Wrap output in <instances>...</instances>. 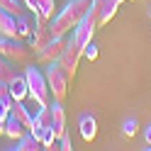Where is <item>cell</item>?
<instances>
[{
	"label": "cell",
	"instance_id": "484cf974",
	"mask_svg": "<svg viewBox=\"0 0 151 151\" xmlns=\"http://www.w3.org/2000/svg\"><path fill=\"white\" fill-rule=\"evenodd\" d=\"M0 134H5V119H0Z\"/></svg>",
	"mask_w": 151,
	"mask_h": 151
},
{
	"label": "cell",
	"instance_id": "5b68a950",
	"mask_svg": "<svg viewBox=\"0 0 151 151\" xmlns=\"http://www.w3.org/2000/svg\"><path fill=\"white\" fill-rule=\"evenodd\" d=\"M81 59H83V49L71 39V37H68V44H66L63 54L59 56V66L63 68V73L68 76V78H73V76H76V68H78Z\"/></svg>",
	"mask_w": 151,
	"mask_h": 151
},
{
	"label": "cell",
	"instance_id": "44dd1931",
	"mask_svg": "<svg viewBox=\"0 0 151 151\" xmlns=\"http://www.w3.org/2000/svg\"><path fill=\"white\" fill-rule=\"evenodd\" d=\"M83 56H86L88 61H95V59H98V44H95V42H90L86 49H83Z\"/></svg>",
	"mask_w": 151,
	"mask_h": 151
},
{
	"label": "cell",
	"instance_id": "30bf717a",
	"mask_svg": "<svg viewBox=\"0 0 151 151\" xmlns=\"http://www.w3.org/2000/svg\"><path fill=\"white\" fill-rule=\"evenodd\" d=\"M0 37L20 39V37H17V15L3 10V7H0Z\"/></svg>",
	"mask_w": 151,
	"mask_h": 151
},
{
	"label": "cell",
	"instance_id": "9a60e30c",
	"mask_svg": "<svg viewBox=\"0 0 151 151\" xmlns=\"http://www.w3.org/2000/svg\"><path fill=\"white\" fill-rule=\"evenodd\" d=\"M12 149H17V151H39V149H42V141L37 139L34 134H29V132H27L24 137H20V139L15 141Z\"/></svg>",
	"mask_w": 151,
	"mask_h": 151
},
{
	"label": "cell",
	"instance_id": "5bb4252c",
	"mask_svg": "<svg viewBox=\"0 0 151 151\" xmlns=\"http://www.w3.org/2000/svg\"><path fill=\"white\" fill-rule=\"evenodd\" d=\"M27 132H29V129H27V127H24V124H22V122L17 119V117H12V115H10V117L5 119V137H7V139L17 141L20 137H24Z\"/></svg>",
	"mask_w": 151,
	"mask_h": 151
},
{
	"label": "cell",
	"instance_id": "9c48e42d",
	"mask_svg": "<svg viewBox=\"0 0 151 151\" xmlns=\"http://www.w3.org/2000/svg\"><path fill=\"white\" fill-rule=\"evenodd\" d=\"M93 3H95V7H98V27L107 24L112 17L117 15V10H119L117 0H93Z\"/></svg>",
	"mask_w": 151,
	"mask_h": 151
},
{
	"label": "cell",
	"instance_id": "cb8c5ba5",
	"mask_svg": "<svg viewBox=\"0 0 151 151\" xmlns=\"http://www.w3.org/2000/svg\"><path fill=\"white\" fill-rule=\"evenodd\" d=\"M24 7L29 12H37V10H39V0H24Z\"/></svg>",
	"mask_w": 151,
	"mask_h": 151
},
{
	"label": "cell",
	"instance_id": "7a4b0ae2",
	"mask_svg": "<svg viewBox=\"0 0 151 151\" xmlns=\"http://www.w3.org/2000/svg\"><path fill=\"white\" fill-rule=\"evenodd\" d=\"M24 78H27V86H29V100L34 105H49L51 102V90H49V83H46V76L37 66H27Z\"/></svg>",
	"mask_w": 151,
	"mask_h": 151
},
{
	"label": "cell",
	"instance_id": "4316f807",
	"mask_svg": "<svg viewBox=\"0 0 151 151\" xmlns=\"http://www.w3.org/2000/svg\"><path fill=\"white\" fill-rule=\"evenodd\" d=\"M117 3H124V0H117Z\"/></svg>",
	"mask_w": 151,
	"mask_h": 151
},
{
	"label": "cell",
	"instance_id": "3957f363",
	"mask_svg": "<svg viewBox=\"0 0 151 151\" xmlns=\"http://www.w3.org/2000/svg\"><path fill=\"white\" fill-rule=\"evenodd\" d=\"M95 29H98V7H95V3L90 5V10L86 12V17L78 22L71 29V39L81 46V49H86V46L93 42V34H95Z\"/></svg>",
	"mask_w": 151,
	"mask_h": 151
},
{
	"label": "cell",
	"instance_id": "2e32d148",
	"mask_svg": "<svg viewBox=\"0 0 151 151\" xmlns=\"http://www.w3.org/2000/svg\"><path fill=\"white\" fill-rule=\"evenodd\" d=\"M15 76H17V68L12 66V61L0 56V83H10Z\"/></svg>",
	"mask_w": 151,
	"mask_h": 151
},
{
	"label": "cell",
	"instance_id": "ba28073f",
	"mask_svg": "<svg viewBox=\"0 0 151 151\" xmlns=\"http://www.w3.org/2000/svg\"><path fill=\"white\" fill-rule=\"evenodd\" d=\"M49 105H51V129H54V134L61 139L66 134V110H63V102L54 100V102H49Z\"/></svg>",
	"mask_w": 151,
	"mask_h": 151
},
{
	"label": "cell",
	"instance_id": "ac0fdd59",
	"mask_svg": "<svg viewBox=\"0 0 151 151\" xmlns=\"http://www.w3.org/2000/svg\"><path fill=\"white\" fill-rule=\"evenodd\" d=\"M54 10H56V0H39V10L37 12H39L44 20H51V17L56 15Z\"/></svg>",
	"mask_w": 151,
	"mask_h": 151
},
{
	"label": "cell",
	"instance_id": "d4e9b609",
	"mask_svg": "<svg viewBox=\"0 0 151 151\" xmlns=\"http://www.w3.org/2000/svg\"><path fill=\"white\" fill-rule=\"evenodd\" d=\"M144 139H146V144L151 146V124H146V129H144Z\"/></svg>",
	"mask_w": 151,
	"mask_h": 151
},
{
	"label": "cell",
	"instance_id": "277c9868",
	"mask_svg": "<svg viewBox=\"0 0 151 151\" xmlns=\"http://www.w3.org/2000/svg\"><path fill=\"white\" fill-rule=\"evenodd\" d=\"M44 76H46V83H49L51 98H54V100H59V102H63L66 95H68V76L63 73V68L59 66V61L46 63Z\"/></svg>",
	"mask_w": 151,
	"mask_h": 151
},
{
	"label": "cell",
	"instance_id": "8fae6325",
	"mask_svg": "<svg viewBox=\"0 0 151 151\" xmlns=\"http://www.w3.org/2000/svg\"><path fill=\"white\" fill-rule=\"evenodd\" d=\"M78 129H81V137L83 141H93L98 137V119L93 115H81L78 119Z\"/></svg>",
	"mask_w": 151,
	"mask_h": 151
},
{
	"label": "cell",
	"instance_id": "6da1fadb",
	"mask_svg": "<svg viewBox=\"0 0 151 151\" xmlns=\"http://www.w3.org/2000/svg\"><path fill=\"white\" fill-rule=\"evenodd\" d=\"M90 5H93V0H68V3L63 5V10L51 17V24H49L51 37H66V34H71V29L90 10Z\"/></svg>",
	"mask_w": 151,
	"mask_h": 151
},
{
	"label": "cell",
	"instance_id": "52a82bcc",
	"mask_svg": "<svg viewBox=\"0 0 151 151\" xmlns=\"http://www.w3.org/2000/svg\"><path fill=\"white\" fill-rule=\"evenodd\" d=\"M66 44H68V37H54V39L46 44L39 54H37L39 63H54V61H59V56L63 54Z\"/></svg>",
	"mask_w": 151,
	"mask_h": 151
},
{
	"label": "cell",
	"instance_id": "8992f818",
	"mask_svg": "<svg viewBox=\"0 0 151 151\" xmlns=\"http://www.w3.org/2000/svg\"><path fill=\"white\" fill-rule=\"evenodd\" d=\"M0 56L15 61H24L29 56V46L22 44V39H12V37H0Z\"/></svg>",
	"mask_w": 151,
	"mask_h": 151
},
{
	"label": "cell",
	"instance_id": "83f0119b",
	"mask_svg": "<svg viewBox=\"0 0 151 151\" xmlns=\"http://www.w3.org/2000/svg\"><path fill=\"white\" fill-rule=\"evenodd\" d=\"M149 15H151V10H149Z\"/></svg>",
	"mask_w": 151,
	"mask_h": 151
},
{
	"label": "cell",
	"instance_id": "7402d4cb",
	"mask_svg": "<svg viewBox=\"0 0 151 151\" xmlns=\"http://www.w3.org/2000/svg\"><path fill=\"white\" fill-rule=\"evenodd\" d=\"M59 149H61V151H71V149H73V144H71L68 134H63V137L59 139Z\"/></svg>",
	"mask_w": 151,
	"mask_h": 151
},
{
	"label": "cell",
	"instance_id": "d6986e66",
	"mask_svg": "<svg viewBox=\"0 0 151 151\" xmlns=\"http://www.w3.org/2000/svg\"><path fill=\"white\" fill-rule=\"evenodd\" d=\"M137 129H139V122L134 117H127L124 122H122V134H124V137H134Z\"/></svg>",
	"mask_w": 151,
	"mask_h": 151
},
{
	"label": "cell",
	"instance_id": "603a6c76",
	"mask_svg": "<svg viewBox=\"0 0 151 151\" xmlns=\"http://www.w3.org/2000/svg\"><path fill=\"white\" fill-rule=\"evenodd\" d=\"M5 98H12L10 95V83H0V100H5Z\"/></svg>",
	"mask_w": 151,
	"mask_h": 151
},
{
	"label": "cell",
	"instance_id": "4fadbf2b",
	"mask_svg": "<svg viewBox=\"0 0 151 151\" xmlns=\"http://www.w3.org/2000/svg\"><path fill=\"white\" fill-rule=\"evenodd\" d=\"M34 27H37V20H34V15L29 12H22V15H17V37L20 39H29L32 32H34Z\"/></svg>",
	"mask_w": 151,
	"mask_h": 151
},
{
	"label": "cell",
	"instance_id": "e0dca14e",
	"mask_svg": "<svg viewBox=\"0 0 151 151\" xmlns=\"http://www.w3.org/2000/svg\"><path fill=\"white\" fill-rule=\"evenodd\" d=\"M0 7L12 15H22L27 7H24V0H0Z\"/></svg>",
	"mask_w": 151,
	"mask_h": 151
},
{
	"label": "cell",
	"instance_id": "ffe728a7",
	"mask_svg": "<svg viewBox=\"0 0 151 151\" xmlns=\"http://www.w3.org/2000/svg\"><path fill=\"white\" fill-rule=\"evenodd\" d=\"M10 110H12V98L0 100V119H7V117H10Z\"/></svg>",
	"mask_w": 151,
	"mask_h": 151
},
{
	"label": "cell",
	"instance_id": "7c38bea8",
	"mask_svg": "<svg viewBox=\"0 0 151 151\" xmlns=\"http://www.w3.org/2000/svg\"><path fill=\"white\" fill-rule=\"evenodd\" d=\"M10 95H12V100H27L29 98V86H27L24 73H17L10 81Z\"/></svg>",
	"mask_w": 151,
	"mask_h": 151
}]
</instances>
